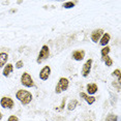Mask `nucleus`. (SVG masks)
I'll list each match as a JSON object with an SVG mask.
<instances>
[{"label":"nucleus","mask_w":121,"mask_h":121,"mask_svg":"<svg viewBox=\"0 0 121 121\" xmlns=\"http://www.w3.org/2000/svg\"><path fill=\"white\" fill-rule=\"evenodd\" d=\"M16 68H18V69H20V68H22L24 66V62L23 60H19V61H17V63H16Z\"/></svg>","instance_id":"obj_21"},{"label":"nucleus","mask_w":121,"mask_h":121,"mask_svg":"<svg viewBox=\"0 0 121 121\" xmlns=\"http://www.w3.org/2000/svg\"><path fill=\"white\" fill-rule=\"evenodd\" d=\"M50 75H51V67L49 65H46L39 71V79L42 81H47L49 79V77H50Z\"/></svg>","instance_id":"obj_8"},{"label":"nucleus","mask_w":121,"mask_h":121,"mask_svg":"<svg viewBox=\"0 0 121 121\" xmlns=\"http://www.w3.org/2000/svg\"><path fill=\"white\" fill-rule=\"evenodd\" d=\"M92 63H93L92 59H88L87 61L85 62V64L83 65V67H82V76H83L84 78H87V77L89 76L90 71H91Z\"/></svg>","instance_id":"obj_6"},{"label":"nucleus","mask_w":121,"mask_h":121,"mask_svg":"<svg viewBox=\"0 0 121 121\" xmlns=\"http://www.w3.org/2000/svg\"><path fill=\"white\" fill-rule=\"evenodd\" d=\"M65 103H66V98H63V99H62V103H61V104H60L59 108L57 109V111H61V110L64 109V107H65Z\"/></svg>","instance_id":"obj_22"},{"label":"nucleus","mask_w":121,"mask_h":121,"mask_svg":"<svg viewBox=\"0 0 121 121\" xmlns=\"http://www.w3.org/2000/svg\"><path fill=\"white\" fill-rule=\"evenodd\" d=\"M86 90H87V92H88V95H93V94H95V93L97 92L98 87H97V85L94 84V83L87 84Z\"/></svg>","instance_id":"obj_11"},{"label":"nucleus","mask_w":121,"mask_h":121,"mask_svg":"<svg viewBox=\"0 0 121 121\" xmlns=\"http://www.w3.org/2000/svg\"><path fill=\"white\" fill-rule=\"evenodd\" d=\"M73 58L76 60V61H82L85 58V51L84 50H76L73 52L71 54Z\"/></svg>","instance_id":"obj_9"},{"label":"nucleus","mask_w":121,"mask_h":121,"mask_svg":"<svg viewBox=\"0 0 121 121\" xmlns=\"http://www.w3.org/2000/svg\"><path fill=\"white\" fill-rule=\"evenodd\" d=\"M110 50H111V48H110L109 46H106V47H104L103 49H101V51H100V54H101V56L104 57V56H108L109 53H110Z\"/></svg>","instance_id":"obj_16"},{"label":"nucleus","mask_w":121,"mask_h":121,"mask_svg":"<svg viewBox=\"0 0 121 121\" xmlns=\"http://www.w3.org/2000/svg\"><path fill=\"white\" fill-rule=\"evenodd\" d=\"M110 39H111V35H110L109 33H104V35L101 36V38L99 39V43H100V46L106 47V46L109 43Z\"/></svg>","instance_id":"obj_13"},{"label":"nucleus","mask_w":121,"mask_h":121,"mask_svg":"<svg viewBox=\"0 0 121 121\" xmlns=\"http://www.w3.org/2000/svg\"><path fill=\"white\" fill-rule=\"evenodd\" d=\"M80 97L83 98V99L86 101L88 104H93L95 103V100H96V98L94 97V96L88 95L87 93H85V92H80Z\"/></svg>","instance_id":"obj_10"},{"label":"nucleus","mask_w":121,"mask_h":121,"mask_svg":"<svg viewBox=\"0 0 121 121\" xmlns=\"http://www.w3.org/2000/svg\"><path fill=\"white\" fill-rule=\"evenodd\" d=\"M0 106L4 109L12 110L15 107V101L13 100V98L9 97V96H3L1 98V100H0Z\"/></svg>","instance_id":"obj_5"},{"label":"nucleus","mask_w":121,"mask_h":121,"mask_svg":"<svg viewBox=\"0 0 121 121\" xmlns=\"http://www.w3.org/2000/svg\"><path fill=\"white\" fill-rule=\"evenodd\" d=\"M112 85H113L114 87H117V90H118V91L120 90V84H119V83H115V82H113Z\"/></svg>","instance_id":"obj_24"},{"label":"nucleus","mask_w":121,"mask_h":121,"mask_svg":"<svg viewBox=\"0 0 121 121\" xmlns=\"http://www.w3.org/2000/svg\"><path fill=\"white\" fill-rule=\"evenodd\" d=\"M76 5V2H73V1H67V2H65V3H63L62 6L64 7V9H73V6Z\"/></svg>","instance_id":"obj_20"},{"label":"nucleus","mask_w":121,"mask_h":121,"mask_svg":"<svg viewBox=\"0 0 121 121\" xmlns=\"http://www.w3.org/2000/svg\"><path fill=\"white\" fill-rule=\"evenodd\" d=\"M13 65L12 64V63H7L6 65H4L2 75H3L4 77H9V75L13 73Z\"/></svg>","instance_id":"obj_12"},{"label":"nucleus","mask_w":121,"mask_h":121,"mask_svg":"<svg viewBox=\"0 0 121 121\" xmlns=\"http://www.w3.org/2000/svg\"><path fill=\"white\" fill-rule=\"evenodd\" d=\"M68 86H69V82H68V79L66 78H60L58 83L56 85V88H55V92L57 94H60L63 91H66L68 89Z\"/></svg>","instance_id":"obj_2"},{"label":"nucleus","mask_w":121,"mask_h":121,"mask_svg":"<svg viewBox=\"0 0 121 121\" xmlns=\"http://www.w3.org/2000/svg\"><path fill=\"white\" fill-rule=\"evenodd\" d=\"M103 60H104V62L106 63L107 66H112V65H113V60L109 57V55H108V56L103 57Z\"/></svg>","instance_id":"obj_17"},{"label":"nucleus","mask_w":121,"mask_h":121,"mask_svg":"<svg viewBox=\"0 0 121 121\" xmlns=\"http://www.w3.org/2000/svg\"><path fill=\"white\" fill-rule=\"evenodd\" d=\"M104 31L103 29H95L93 30L91 32V35H90V37H91V40L93 43H97L99 42V39L101 38V36L104 35Z\"/></svg>","instance_id":"obj_7"},{"label":"nucleus","mask_w":121,"mask_h":121,"mask_svg":"<svg viewBox=\"0 0 121 121\" xmlns=\"http://www.w3.org/2000/svg\"><path fill=\"white\" fill-rule=\"evenodd\" d=\"M106 121H118V116L115 114H109L106 118Z\"/></svg>","instance_id":"obj_18"},{"label":"nucleus","mask_w":121,"mask_h":121,"mask_svg":"<svg viewBox=\"0 0 121 121\" xmlns=\"http://www.w3.org/2000/svg\"><path fill=\"white\" fill-rule=\"evenodd\" d=\"M2 119V114H1V112H0V120Z\"/></svg>","instance_id":"obj_26"},{"label":"nucleus","mask_w":121,"mask_h":121,"mask_svg":"<svg viewBox=\"0 0 121 121\" xmlns=\"http://www.w3.org/2000/svg\"><path fill=\"white\" fill-rule=\"evenodd\" d=\"M15 12H17V9H12L10 10V13H15Z\"/></svg>","instance_id":"obj_25"},{"label":"nucleus","mask_w":121,"mask_h":121,"mask_svg":"<svg viewBox=\"0 0 121 121\" xmlns=\"http://www.w3.org/2000/svg\"><path fill=\"white\" fill-rule=\"evenodd\" d=\"M16 98H17L22 104L26 106V104H29L31 103L33 96H32L31 92L27 91V90L21 89V90H18L17 93H16Z\"/></svg>","instance_id":"obj_1"},{"label":"nucleus","mask_w":121,"mask_h":121,"mask_svg":"<svg viewBox=\"0 0 121 121\" xmlns=\"http://www.w3.org/2000/svg\"><path fill=\"white\" fill-rule=\"evenodd\" d=\"M49 56H50V48H49L47 45H43L42 47V49H40L39 54H38V56H37L36 62L38 64H40V63L43 62L46 59H48Z\"/></svg>","instance_id":"obj_3"},{"label":"nucleus","mask_w":121,"mask_h":121,"mask_svg":"<svg viewBox=\"0 0 121 121\" xmlns=\"http://www.w3.org/2000/svg\"><path fill=\"white\" fill-rule=\"evenodd\" d=\"M7 60H9V54H7V53H4V52L0 53V68H1L2 66H4V65L6 64Z\"/></svg>","instance_id":"obj_14"},{"label":"nucleus","mask_w":121,"mask_h":121,"mask_svg":"<svg viewBox=\"0 0 121 121\" xmlns=\"http://www.w3.org/2000/svg\"><path fill=\"white\" fill-rule=\"evenodd\" d=\"M21 84L27 88L34 87V81L28 73H23V75L21 76Z\"/></svg>","instance_id":"obj_4"},{"label":"nucleus","mask_w":121,"mask_h":121,"mask_svg":"<svg viewBox=\"0 0 121 121\" xmlns=\"http://www.w3.org/2000/svg\"><path fill=\"white\" fill-rule=\"evenodd\" d=\"M7 121H19V118L17 116H15V115H12V116L9 117Z\"/></svg>","instance_id":"obj_23"},{"label":"nucleus","mask_w":121,"mask_h":121,"mask_svg":"<svg viewBox=\"0 0 121 121\" xmlns=\"http://www.w3.org/2000/svg\"><path fill=\"white\" fill-rule=\"evenodd\" d=\"M77 106H78V100H77V99H73V100H70L69 103H68L67 109L69 110V111H73V110L76 109Z\"/></svg>","instance_id":"obj_15"},{"label":"nucleus","mask_w":121,"mask_h":121,"mask_svg":"<svg viewBox=\"0 0 121 121\" xmlns=\"http://www.w3.org/2000/svg\"><path fill=\"white\" fill-rule=\"evenodd\" d=\"M112 76L113 77H117V79H118V81H117V83H121V77H120V69H115L114 71L112 73Z\"/></svg>","instance_id":"obj_19"}]
</instances>
